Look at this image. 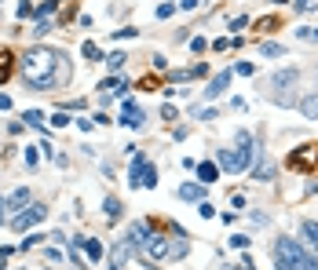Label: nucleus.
I'll return each mask as SVG.
<instances>
[{
  "instance_id": "nucleus-25",
  "label": "nucleus",
  "mask_w": 318,
  "mask_h": 270,
  "mask_svg": "<svg viewBox=\"0 0 318 270\" xmlns=\"http://www.w3.org/2000/svg\"><path fill=\"white\" fill-rule=\"evenodd\" d=\"M81 51H84V59H88V62H99V59H102L99 44H92V40H84V47H81Z\"/></svg>"
},
{
  "instance_id": "nucleus-37",
  "label": "nucleus",
  "mask_w": 318,
  "mask_h": 270,
  "mask_svg": "<svg viewBox=\"0 0 318 270\" xmlns=\"http://www.w3.org/2000/svg\"><path fill=\"white\" fill-rule=\"evenodd\" d=\"M26 15H33V4H29V0H22V4H19V19H26Z\"/></svg>"
},
{
  "instance_id": "nucleus-40",
  "label": "nucleus",
  "mask_w": 318,
  "mask_h": 270,
  "mask_svg": "<svg viewBox=\"0 0 318 270\" xmlns=\"http://www.w3.org/2000/svg\"><path fill=\"white\" fill-rule=\"evenodd\" d=\"M198 117H205V121H216L220 114H216V110H212V106H205V110H201V114H198Z\"/></svg>"
},
{
  "instance_id": "nucleus-34",
  "label": "nucleus",
  "mask_w": 318,
  "mask_h": 270,
  "mask_svg": "<svg viewBox=\"0 0 318 270\" xmlns=\"http://www.w3.org/2000/svg\"><path fill=\"white\" fill-rule=\"evenodd\" d=\"M161 117H165V121H176V106L165 102V106H161Z\"/></svg>"
},
{
  "instance_id": "nucleus-26",
  "label": "nucleus",
  "mask_w": 318,
  "mask_h": 270,
  "mask_svg": "<svg viewBox=\"0 0 318 270\" xmlns=\"http://www.w3.org/2000/svg\"><path fill=\"white\" fill-rule=\"evenodd\" d=\"M22 124H33V128H40V124H44V114H40V110H26V114H22Z\"/></svg>"
},
{
  "instance_id": "nucleus-20",
  "label": "nucleus",
  "mask_w": 318,
  "mask_h": 270,
  "mask_svg": "<svg viewBox=\"0 0 318 270\" xmlns=\"http://www.w3.org/2000/svg\"><path fill=\"white\" fill-rule=\"evenodd\" d=\"M220 168L234 176V172H238V153L234 150H220Z\"/></svg>"
},
{
  "instance_id": "nucleus-10",
  "label": "nucleus",
  "mask_w": 318,
  "mask_h": 270,
  "mask_svg": "<svg viewBox=\"0 0 318 270\" xmlns=\"http://www.w3.org/2000/svg\"><path fill=\"white\" fill-rule=\"evenodd\" d=\"M231 70H223V73H216V77H212V81H208V88H205V99H220V95L227 91V84H231Z\"/></svg>"
},
{
  "instance_id": "nucleus-1",
  "label": "nucleus",
  "mask_w": 318,
  "mask_h": 270,
  "mask_svg": "<svg viewBox=\"0 0 318 270\" xmlns=\"http://www.w3.org/2000/svg\"><path fill=\"white\" fill-rule=\"evenodd\" d=\"M19 62H22L26 84L33 91H51V88H63L70 81V62H66L63 51H55V47L37 44V47H29Z\"/></svg>"
},
{
  "instance_id": "nucleus-23",
  "label": "nucleus",
  "mask_w": 318,
  "mask_h": 270,
  "mask_svg": "<svg viewBox=\"0 0 318 270\" xmlns=\"http://www.w3.org/2000/svg\"><path fill=\"white\" fill-rule=\"evenodd\" d=\"M125 59H128V55H125V51H110V55H106V59H102V62H106V66H110V70H114V73H117V70H121V66H125Z\"/></svg>"
},
{
  "instance_id": "nucleus-28",
  "label": "nucleus",
  "mask_w": 318,
  "mask_h": 270,
  "mask_svg": "<svg viewBox=\"0 0 318 270\" xmlns=\"http://www.w3.org/2000/svg\"><path fill=\"white\" fill-rule=\"evenodd\" d=\"M22 161H26L29 168H33V165L40 161V150H37V146H26V150H22Z\"/></svg>"
},
{
  "instance_id": "nucleus-35",
  "label": "nucleus",
  "mask_w": 318,
  "mask_h": 270,
  "mask_svg": "<svg viewBox=\"0 0 318 270\" xmlns=\"http://www.w3.org/2000/svg\"><path fill=\"white\" fill-rule=\"evenodd\" d=\"M231 245H234V248H245L249 237H245V234H231Z\"/></svg>"
},
{
  "instance_id": "nucleus-5",
  "label": "nucleus",
  "mask_w": 318,
  "mask_h": 270,
  "mask_svg": "<svg viewBox=\"0 0 318 270\" xmlns=\"http://www.w3.org/2000/svg\"><path fill=\"white\" fill-rule=\"evenodd\" d=\"M289 165L296 168V172H314L318 168V142H307V146H296L293 153H289Z\"/></svg>"
},
{
  "instance_id": "nucleus-14",
  "label": "nucleus",
  "mask_w": 318,
  "mask_h": 270,
  "mask_svg": "<svg viewBox=\"0 0 318 270\" xmlns=\"http://www.w3.org/2000/svg\"><path fill=\"white\" fill-rule=\"evenodd\" d=\"M99 88H102L106 95H125V91H128V81H125V77L117 73V77H106V81H102Z\"/></svg>"
},
{
  "instance_id": "nucleus-45",
  "label": "nucleus",
  "mask_w": 318,
  "mask_h": 270,
  "mask_svg": "<svg viewBox=\"0 0 318 270\" xmlns=\"http://www.w3.org/2000/svg\"><path fill=\"white\" fill-rule=\"evenodd\" d=\"M311 40H318V26H314V29H311Z\"/></svg>"
},
{
  "instance_id": "nucleus-24",
  "label": "nucleus",
  "mask_w": 318,
  "mask_h": 270,
  "mask_svg": "<svg viewBox=\"0 0 318 270\" xmlns=\"http://www.w3.org/2000/svg\"><path fill=\"white\" fill-rule=\"evenodd\" d=\"M304 237L318 248V219H307V223H304Z\"/></svg>"
},
{
  "instance_id": "nucleus-12",
  "label": "nucleus",
  "mask_w": 318,
  "mask_h": 270,
  "mask_svg": "<svg viewBox=\"0 0 318 270\" xmlns=\"http://www.w3.org/2000/svg\"><path fill=\"white\" fill-rule=\"evenodd\" d=\"M132 252H135V248H132V241H128V237H125V241H117V245H114V252H110V259H114V266H110V270H121V266H125V259L132 256Z\"/></svg>"
},
{
  "instance_id": "nucleus-27",
  "label": "nucleus",
  "mask_w": 318,
  "mask_h": 270,
  "mask_svg": "<svg viewBox=\"0 0 318 270\" xmlns=\"http://www.w3.org/2000/svg\"><path fill=\"white\" fill-rule=\"evenodd\" d=\"M121 208H125V204H121L117 197H106V215H110V219H117V215H121Z\"/></svg>"
},
{
  "instance_id": "nucleus-38",
  "label": "nucleus",
  "mask_w": 318,
  "mask_h": 270,
  "mask_svg": "<svg viewBox=\"0 0 318 270\" xmlns=\"http://www.w3.org/2000/svg\"><path fill=\"white\" fill-rule=\"evenodd\" d=\"M33 33L44 37V33H51V26H48V22H37V26H33Z\"/></svg>"
},
{
  "instance_id": "nucleus-8",
  "label": "nucleus",
  "mask_w": 318,
  "mask_h": 270,
  "mask_svg": "<svg viewBox=\"0 0 318 270\" xmlns=\"http://www.w3.org/2000/svg\"><path fill=\"white\" fill-rule=\"evenodd\" d=\"M121 124H125V128H143V110H139V102H135V99H128L125 102V110H121V117H117Z\"/></svg>"
},
{
  "instance_id": "nucleus-11",
  "label": "nucleus",
  "mask_w": 318,
  "mask_h": 270,
  "mask_svg": "<svg viewBox=\"0 0 318 270\" xmlns=\"http://www.w3.org/2000/svg\"><path fill=\"white\" fill-rule=\"evenodd\" d=\"M165 259V256H169V241H165V237L161 234H150V241H146V252H143V259Z\"/></svg>"
},
{
  "instance_id": "nucleus-7",
  "label": "nucleus",
  "mask_w": 318,
  "mask_h": 270,
  "mask_svg": "<svg viewBox=\"0 0 318 270\" xmlns=\"http://www.w3.org/2000/svg\"><path fill=\"white\" fill-rule=\"evenodd\" d=\"M234 139H238V150H234V153H238V172H245V168L252 165V153H256V142H252V135H249V132H238Z\"/></svg>"
},
{
  "instance_id": "nucleus-3",
  "label": "nucleus",
  "mask_w": 318,
  "mask_h": 270,
  "mask_svg": "<svg viewBox=\"0 0 318 270\" xmlns=\"http://www.w3.org/2000/svg\"><path fill=\"white\" fill-rule=\"evenodd\" d=\"M296 84H300V73L296 70H278L275 77H267V99L275 106L289 110L296 102Z\"/></svg>"
},
{
  "instance_id": "nucleus-6",
  "label": "nucleus",
  "mask_w": 318,
  "mask_h": 270,
  "mask_svg": "<svg viewBox=\"0 0 318 270\" xmlns=\"http://www.w3.org/2000/svg\"><path fill=\"white\" fill-rule=\"evenodd\" d=\"M44 219H48V208H44V204H26V208L11 219V227H15V230H29V227L44 223Z\"/></svg>"
},
{
  "instance_id": "nucleus-17",
  "label": "nucleus",
  "mask_w": 318,
  "mask_h": 270,
  "mask_svg": "<svg viewBox=\"0 0 318 270\" xmlns=\"http://www.w3.org/2000/svg\"><path fill=\"white\" fill-rule=\"evenodd\" d=\"M194 168H198V179L201 183H216L220 179V168L212 165V161H201V165H194Z\"/></svg>"
},
{
  "instance_id": "nucleus-30",
  "label": "nucleus",
  "mask_w": 318,
  "mask_h": 270,
  "mask_svg": "<svg viewBox=\"0 0 318 270\" xmlns=\"http://www.w3.org/2000/svg\"><path fill=\"white\" fill-rule=\"evenodd\" d=\"M55 8H59V0H48V4H40V8H37V15H40V19H48Z\"/></svg>"
},
{
  "instance_id": "nucleus-22",
  "label": "nucleus",
  "mask_w": 318,
  "mask_h": 270,
  "mask_svg": "<svg viewBox=\"0 0 318 270\" xmlns=\"http://www.w3.org/2000/svg\"><path fill=\"white\" fill-rule=\"evenodd\" d=\"M260 55L263 59H278V55H285V47L275 44V40H260Z\"/></svg>"
},
{
  "instance_id": "nucleus-29",
  "label": "nucleus",
  "mask_w": 318,
  "mask_h": 270,
  "mask_svg": "<svg viewBox=\"0 0 318 270\" xmlns=\"http://www.w3.org/2000/svg\"><path fill=\"white\" fill-rule=\"evenodd\" d=\"M231 44L238 47L241 40H238V37H234V40H231V37H220V40H216V44H212V47H216V51H227V47H231Z\"/></svg>"
},
{
  "instance_id": "nucleus-18",
  "label": "nucleus",
  "mask_w": 318,
  "mask_h": 270,
  "mask_svg": "<svg viewBox=\"0 0 318 270\" xmlns=\"http://www.w3.org/2000/svg\"><path fill=\"white\" fill-rule=\"evenodd\" d=\"M26 201H29V190L19 186V190H15V194L8 197V208H11V212H22V208H26Z\"/></svg>"
},
{
  "instance_id": "nucleus-13",
  "label": "nucleus",
  "mask_w": 318,
  "mask_h": 270,
  "mask_svg": "<svg viewBox=\"0 0 318 270\" xmlns=\"http://www.w3.org/2000/svg\"><path fill=\"white\" fill-rule=\"evenodd\" d=\"M73 248H84L88 259H102V245L95 241V237H81L77 234V237H73Z\"/></svg>"
},
{
  "instance_id": "nucleus-39",
  "label": "nucleus",
  "mask_w": 318,
  "mask_h": 270,
  "mask_svg": "<svg viewBox=\"0 0 318 270\" xmlns=\"http://www.w3.org/2000/svg\"><path fill=\"white\" fill-rule=\"evenodd\" d=\"M190 47H194V51L201 55V51H205V37H194V40H190Z\"/></svg>"
},
{
  "instance_id": "nucleus-42",
  "label": "nucleus",
  "mask_w": 318,
  "mask_h": 270,
  "mask_svg": "<svg viewBox=\"0 0 318 270\" xmlns=\"http://www.w3.org/2000/svg\"><path fill=\"white\" fill-rule=\"evenodd\" d=\"M4 219H8V201L0 197V223H4Z\"/></svg>"
},
{
  "instance_id": "nucleus-31",
  "label": "nucleus",
  "mask_w": 318,
  "mask_h": 270,
  "mask_svg": "<svg viewBox=\"0 0 318 270\" xmlns=\"http://www.w3.org/2000/svg\"><path fill=\"white\" fill-rule=\"evenodd\" d=\"M198 215H201V219H212V215H216V208H212L208 201H201V204H198Z\"/></svg>"
},
{
  "instance_id": "nucleus-44",
  "label": "nucleus",
  "mask_w": 318,
  "mask_h": 270,
  "mask_svg": "<svg viewBox=\"0 0 318 270\" xmlns=\"http://www.w3.org/2000/svg\"><path fill=\"white\" fill-rule=\"evenodd\" d=\"M0 110H11V99H8V95H0Z\"/></svg>"
},
{
  "instance_id": "nucleus-36",
  "label": "nucleus",
  "mask_w": 318,
  "mask_h": 270,
  "mask_svg": "<svg viewBox=\"0 0 318 270\" xmlns=\"http://www.w3.org/2000/svg\"><path fill=\"white\" fill-rule=\"evenodd\" d=\"M172 11H176V4H161V8H157V19H169Z\"/></svg>"
},
{
  "instance_id": "nucleus-33",
  "label": "nucleus",
  "mask_w": 318,
  "mask_h": 270,
  "mask_svg": "<svg viewBox=\"0 0 318 270\" xmlns=\"http://www.w3.org/2000/svg\"><path fill=\"white\" fill-rule=\"evenodd\" d=\"M234 73H241V77H252L256 70H252V62H238V66H234Z\"/></svg>"
},
{
  "instance_id": "nucleus-9",
  "label": "nucleus",
  "mask_w": 318,
  "mask_h": 270,
  "mask_svg": "<svg viewBox=\"0 0 318 270\" xmlns=\"http://www.w3.org/2000/svg\"><path fill=\"white\" fill-rule=\"evenodd\" d=\"M150 234H154V230H150V223H132V230H128V241H132V248L139 252V256L146 252V241H150Z\"/></svg>"
},
{
  "instance_id": "nucleus-2",
  "label": "nucleus",
  "mask_w": 318,
  "mask_h": 270,
  "mask_svg": "<svg viewBox=\"0 0 318 270\" xmlns=\"http://www.w3.org/2000/svg\"><path fill=\"white\" fill-rule=\"evenodd\" d=\"M275 266L278 270H318V259L300 241H293V237L282 234L275 241Z\"/></svg>"
},
{
  "instance_id": "nucleus-19",
  "label": "nucleus",
  "mask_w": 318,
  "mask_h": 270,
  "mask_svg": "<svg viewBox=\"0 0 318 270\" xmlns=\"http://www.w3.org/2000/svg\"><path fill=\"white\" fill-rule=\"evenodd\" d=\"M300 110H304V117L318 121V91H311L307 99H300Z\"/></svg>"
},
{
  "instance_id": "nucleus-43",
  "label": "nucleus",
  "mask_w": 318,
  "mask_h": 270,
  "mask_svg": "<svg viewBox=\"0 0 318 270\" xmlns=\"http://www.w3.org/2000/svg\"><path fill=\"white\" fill-rule=\"evenodd\" d=\"M238 270H252V259H249V256H241V266H238Z\"/></svg>"
},
{
  "instance_id": "nucleus-41",
  "label": "nucleus",
  "mask_w": 318,
  "mask_h": 270,
  "mask_svg": "<svg viewBox=\"0 0 318 270\" xmlns=\"http://www.w3.org/2000/svg\"><path fill=\"white\" fill-rule=\"evenodd\" d=\"M198 4H201V0H183V4H179V8H183V11H194Z\"/></svg>"
},
{
  "instance_id": "nucleus-16",
  "label": "nucleus",
  "mask_w": 318,
  "mask_h": 270,
  "mask_svg": "<svg viewBox=\"0 0 318 270\" xmlns=\"http://www.w3.org/2000/svg\"><path fill=\"white\" fill-rule=\"evenodd\" d=\"M252 179L271 183V179H275V165H271V161H256V165H252Z\"/></svg>"
},
{
  "instance_id": "nucleus-21",
  "label": "nucleus",
  "mask_w": 318,
  "mask_h": 270,
  "mask_svg": "<svg viewBox=\"0 0 318 270\" xmlns=\"http://www.w3.org/2000/svg\"><path fill=\"white\" fill-rule=\"evenodd\" d=\"M11 70H15V55L11 51H0V84L11 77Z\"/></svg>"
},
{
  "instance_id": "nucleus-32",
  "label": "nucleus",
  "mask_w": 318,
  "mask_h": 270,
  "mask_svg": "<svg viewBox=\"0 0 318 270\" xmlns=\"http://www.w3.org/2000/svg\"><path fill=\"white\" fill-rule=\"evenodd\" d=\"M66 124H70V117L63 114V110H59V114L51 117V128H66Z\"/></svg>"
},
{
  "instance_id": "nucleus-4",
  "label": "nucleus",
  "mask_w": 318,
  "mask_h": 270,
  "mask_svg": "<svg viewBox=\"0 0 318 270\" xmlns=\"http://www.w3.org/2000/svg\"><path fill=\"white\" fill-rule=\"evenodd\" d=\"M128 183H132V190H150V186H157V172H154V165L146 161L143 153H135L132 157V176H128Z\"/></svg>"
},
{
  "instance_id": "nucleus-15",
  "label": "nucleus",
  "mask_w": 318,
  "mask_h": 270,
  "mask_svg": "<svg viewBox=\"0 0 318 270\" xmlns=\"http://www.w3.org/2000/svg\"><path fill=\"white\" fill-rule=\"evenodd\" d=\"M179 201H205V190L198 183H183L179 186Z\"/></svg>"
}]
</instances>
